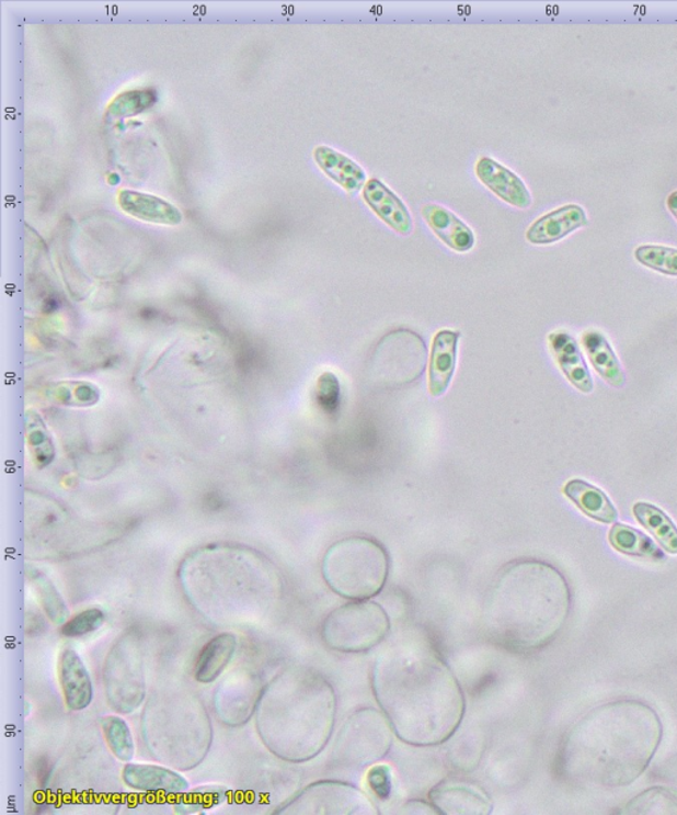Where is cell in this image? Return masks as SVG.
Listing matches in <instances>:
<instances>
[{"instance_id":"cell-1","label":"cell","mask_w":677,"mask_h":815,"mask_svg":"<svg viewBox=\"0 0 677 815\" xmlns=\"http://www.w3.org/2000/svg\"><path fill=\"white\" fill-rule=\"evenodd\" d=\"M370 677L376 702L401 742L437 747L461 727L462 687L424 634L405 633L389 643Z\"/></svg>"},{"instance_id":"cell-2","label":"cell","mask_w":677,"mask_h":815,"mask_svg":"<svg viewBox=\"0 0 677 815\" xmlns=\"http://www.w3.org/2000/svg\"><path fill=\"white\" fill-rule=\"evenodd\" d=\"M659 715L639 700L596 706L567 731L559 770L572 784L619 789L634 784L659 749Z\"/></svg>"},{"instance_id":"cell-3","label":"cell","mask_w":677,"mask_h":815,"mask_svg":"<svg viewBox=\"0 0 677 815\" xmlns=\"http://www.w3.org/2000/svg\"><path fill=\"white\" fill-rule=\"evenodd\" d=\"M570 584L553 565L527 558L497 573L484 597L482 626L495 645L524 654L544 648L570 621Z\"/></svg>"},{"instance_id":"cell-4","label":"cell","mask_w":677,"mask_h":815,"mask_svg":"<svg viewBox=\"0 0 677 815\" xmlns=\"http://www.w3.org/2000/svg\"><path fill=\"white\" fill-rule=\"evenodd\" d=\"M337 699L323 675L308 667L279 673L262 693L259 731L279 759L305 762L315 759L334 731Z\"/></svg>"},{"instance_id":"cell-5","label":"cell","mask_w":677,"mask_h":815,"mask_svg":"<svg viewBox=\"0 0 677 815\" xmlns=\"http://www.w3.org/2000/svg\"><path fill=\"white\" fill-rule=\"evenodd\" d=\"M389 554L378 540L351 536L325 552L322 575L335 595L351 601L379 596L388 581Z\"/></svg>"},{"instance_id":"cell-6","label":"cell","mask_w":677,"mask_h":815,"mask_svg":"<svg viewBox=\"0 0 677 815\" xmlns=\"http://www.w3.org/2000/svg\"><path fill=\"white\" fill-rule=\"evenodd\" d=\"M394 735L385 712L357 710L338 731L330 763L335 769L344 770L372 767L391 752Z\"/></svg>"},{"instance_id":"cell-7","label":"cell","mask_w":677,"mask_h":815,"mask_svg":"<svg viewBox=\"0 0 677 815\" xmlns=\"http://www.w3.org/2000/svg\"><path fill=\"white\" fill-rule=\"evenodd\" d=\"M391 632L387 611L374 601L342 604L325 618L322 636L328 646L343 654H363L379 646Z\"/></svg>"},{"instance_id":"cell-8","label":"cell","mask_w":677,"mask_h":815,"mask_svg":"<svg viewBox=\"0 0 677 815\" xmlns=\"http://www.w3.org/2000/svg\"><path fill=\"white\" fill-rule=\"evenodd\" d=\"M278 814L297 815H379V808L366 793L343 781H318L303 789L278 808Z\"/></svg>"},{"instance_id":"cell-9","label":"cell","mask_w":677,"mask_h":815,"mask_svg":"<svg viewBox=\"0 0 677 815\" xmlns=\"http://www.w3.org/2000/svg\"><path fill=\"white\" fill-rule=\"evenodd\" d=\"M105 687L108 703L118 712H133L144 702L146 686L142 657L131 636L126 635L108 654Z\"/></svg>"},{"instance_id":"cell-10","label":"cell","mask_w":677,"mask_h":815,"mask_svg":"<svg viewBox=\"0 0 677 815\" xmlns=\"http://www.w3.org/2000/svg\"><path fill=\"white\" fill-rule=\"evenodd\" d=\"M429 800L439 814L489 815L493 813V801L482 786L468 780L449 777L434 786Z\"/></svg>"},{"instance_id":"cell-11","label":"cell","mask_w":677,"mask_h":815,"mask_svg":"<svg viewBox=\"0 0 677 815\" xmlns=\"http://www.w3.org/2000/svg\"><path fill=\"white\" fill-rule=\"evenodd\" d=\"M478 180L493 191L501 200L517 208L532 205V195L519 176L490 157H482L477 162Z\"/></svg>"},{"instance_id":"cell-12","label":"cell","mask_w":677,"mask_h":815,"mask_svg":"<svg viewBox=\"0 0 677 815\" xmlns=\"http://www.w3.org/2000/svg\"><path fill=\"white\" fill-rule=\"evenodd\" d=\"M586 225L585 210L578 205H566L533 222L526 238L532 245H551Z\"/></svg>"},{"instance_id":"cell-13","label":"cell","mask_w":677,"mask_h":815,"mask_svg":"<svg viewBox=\"0 0 677 815\" xmlns=\"http://www.w3.org/2000/svg\"><path fill=\"white\" fill-rule=\"evenodd\" d=\"M549 348L555 362L567 381L581 393L590 394L594 382L576 339L565 330H558L548 337Z\"/></svg>"},{"instance_id":"cell-14","label":"cell","mask_w":677,"mask_h":815,"mask_svg":"<svg viewBox=\"0 0 677 815\" xmlns=\"http://www.w3.org/2000/svg\"><path fill=\"white\" fill-rule=\"evenodd\" d=\"M363 199L379 218L401 235L413 230V219L408 207L391 189L376 180L367 181L363 189Z\"/></svg>"},{"instance_id":"cell-15","label":"cell","mask_w":677,"mask_h":815,"mask_svg":"<svg viewBox=\"0 0 677 815\" xmlns=\"http://www.w3.org/2000/svg\"><path fill=\"white\" fill-rule=\"evenodd\" d=\"M59 678L64 699L70 710H85L92 703V679L74 649H64L60 655Z\"/></svg>"},{"instance_id":"cell-16","label":"cell","mask_w":677,"mask_h":815,"mask_svg":"<svg viewBox=\"0 0 677 815\" xmlns=\"http://www.w3.org/2000/svg\"><path fill=\"white\" fill-rule=\"evenodd\" d=\"M459 339L461 333L447 329L434 336L429 364V392L434 398L443 397L451 384Z\"/></svg>"},{"instance_id":"cell-17","label":"cell","mask_w":677,"mask_h":815,"mask_svg":"<svg viewBox=\"0 0 677 815\" xmlns=\"http://www.w3.org/2000/svg\"><path fill=\"white\" fill-rule=\"evenodd\" d=\"M123 777L127 786L142 792L179 794L190 788L187 780L174 770L146 763H129Z\"/></svg>"},{"instance_id":"cell-18","label":"cell","mask_w":677,"mask_h":815,"mask_svg":"<svg viewBox=\"0 0 677 815\" xmlns=\"http://www.w3.org/2000/svg\"><path fill=\"white\" fill-rule=\"evenodd\" d=\"M423 215L432 231L451 250L469 252L474 248V231L450 210L438 205H426L423 208Z\"/></svg>"},{"instance_id":"cell-19","label":"cell","mask_w":677,"mask_h":815,"mask_svg":"<svg viewBox=\"0 0 677 815\" xmlns=\"http://www.w3.org/2000/svg\"><path fill=\"white\" fill-rule=\"evenodd\" d=\"M314 159L319 169L349 194L359 193L366 186V170L353 159L342 155L341 151L329 148V146H318L314 150Z\"/></svg>"},{"instance_id":"cell-20","label":"cell","mask_w":677,"mask_h":815,"mask_svg":"<svg viewBox=\"0 0 677 815\" xmlns=\"http://www.w3.org/2000/svg\"><path fill=\"white\" fill-rule=\"evenodd\" d=\"M562 491L587 518L603 524H615L618 520L617 508L609 496L593 484L574 479L567 482Z\"/></svg>"},{"instance_id":"cell-21","label":"cell","mask_w":677,"mask_h":815,"mask_svg":"<svg viewBox=\"0 0 677 815\" xmlns=\"http://www.w3.org/2000/svg\"><path fill=\"white\" fill-rule=\"evenodd\" d=\"M118 203L126 214L140 220L170 226L182 222V213L175 206L154 195L123 190L118 195Z\"/></svg>"},{"instance_id":"cell-22","label":"cell","mask_w":677,"mask_h":815,"mask_svg":"<svg viewBox=\"0 0 677 815\" xmlns=\"http://www.w3.org/2000/svg\"><path fill=\"white\" fill-rule=\"evenodd\" d=\"M583 346L590 364L600 377L612 387H623L626 374L608 339L598 330H589L583 337Z\"/></svg>"},{"instance_id":"cell-23","label":"cell","mask_w":677,"mask_h":815,"mask_svg":"<svg viewBox=\"0 0 677 815\" xmlns=\"http://www.w3.org/2000/svg\"><path fill=\"white\" fill-rule=\"evenodd\" d=\"M238 639L231 633H223L210 639L202 649L196 661L195 678L199 683H213L232 660Z\"/></svg>"},{"instance_id":"cell-24","label":"cell","mask_w":677,"mask_h":815,"mask_svg":"<svg viewBox=\"0 0 677 815\" xmlns=\"http://www.w3.org/2000/svg\"><path fill=\"white\" fill-rule=\"evenodd\" d=\"M609 543L624 556L650 559L654 563L666 559V556L653 540L630 525H612L609 532Z\"/></svg>"},{"instance_id":"cell-25","label":"cell","mask_w":677,"mask_h":815,"mask_svg":"<svg viewBox=\"0 0 677 815\" xmlns=\"http://www.w3.org/2000/svg\"><path fill=\"white\" fill-rule=\"evenodd\" d=\"M632 512L639 523L653 534L664 551L677 554V527L666 512L646 501L636 502Z\"/></svg>"},{"instance_id":"cell-26","label":"cell","mask_w":677,"mask_h":815,"mask_svg":"<svg viewBox=\"0 0 677 815\" xmlns=\"http://www.w3.org/2000/svg\"><path fill=\"white\" fill-rule=\"evenodd\" d=\"M485 749L484 737L475 732H469L455 742L447 749V760L450 766L461 772H472L482 760Z\"/></svg>"},{"instance_id":"cell-27","label":"cell","mask_w":677,"mask_h":815,"mask_svg":"<svg viewBox=\"0 0 677 815\" xmlns=\"http://www.w3.org/2000/svg\"><path fill=\"white\" fill-rule=\"evenodd\" d=\"M624 814H677V792L653 788L632 799L623 807Z\"/></svg>"},{"instance_id":"cell-28","label":"cell","mask_w":677,"mask_h":815,"mask_svg":"<svg viewBox=\"0 0 677 815\" xmlns=\"http://www.w3.org/2000/svg\"><path fill=\"white\" fill-rule=\"evenodd\" d=\"M102 729H104L106 743L113 755L121 761L133 760L136 747H134L129 724L118 716H108L102 722Z\"/></svg>"},{"instance_id":"cell-29","label":"cell","mask_w":677,"mask_h":815,"mask_svg":"<svg viewBox=\"0 0 677 815\" xmlns=\"http://www.w3.org/2000/svg\"><path fill=\"white\" fill-rule=\"evenodd\" d=\"M635 258L639 263L647 269L663 273V275L677 276V248L646 245L638 247Z\"/></svg>"},{"instance_id":"cell-30","label":"cell","mask_w":677,"mask_h":815,"mask_svg":"<svg viewBox=\"0 0 677 815\" xmlns=\"http://www.w3.org/2000/svg\"><path fill=\"white\" fill-rule=\"evenodd\" d=\"M32 582H34L39 595L42 607L46 610L47 615L56 623H62L67 620L68 611L66 603H64L59 591L56 590L55 585L50 582V579L36 573L32 576Z\"/></svg>"},{"instance_id":"cell-31","label":"cell","mask_w":677,"mask_h":815,"mask_svg":"<svg viewBox=\"0 0 677 815\" xmlns=\"http://www.w3.org/2000/svg\"><path fill=\"white\" fill-rule=\"evenodd\" d=\"M105 614L100 609H89L69 620L62 626L61 633L67 638H80L88 634L97 632L104 625Z\"/></svg>"},{"instance_id":"cell-32","label":"cell","mask_w":677,"mask_h":815,"mask_svg":"<svg viewBox=\"0 0 677 815\" xmlns=\"http://www.w3.org/2000/svg\"><path fill=\"white\" fill-rule=\"evenodd\" d=\"M154 94L151 92H127L113 101V104L108 106V112L114 116H133V114L145 111L147 106L154 103Z\"/></svg>"},{"instance_id":"cell-33","label":"cell","mask_w":677,"mask_h":815,"mask_svg":"<svg viewBox=\"0 0 677 815\" xmlns=\"http://www.w3.org/2000/svg\"><path fill=\"white\" fill-rule=\"evenodd\" d=\"M367 785L376 799L387 801L393 791L391 768L387 766L370 768L367 773Z\"/></svg>"},{"instance_id":"cell-34","label":"cell","mask_w":677,"mask_h":815,"mask_svg":"<svg viewBox=\"0 0 677 815\" xmlns=\"http://www.w3.org/2000/svg\"><path fill=\"white\" fill-rule=\"evenodd\" d=\"M338 382L334 374L325 373L319 378L317 398L324 410L334 411L338 404Z\"/></svg>"},{"instance_id":"cell-35","label":"cell","mask_w":677,"mask_h":815,"mask_svg":"<svg viewBox=\"0 0 677 815\" xmlns=\"http://www.w3.org/2000/svg\"><path fill=\"white\" fill-rule=\"evenodd\" d=\"M395 814H439L436 806H434L431 802H424V801H408L405 804H402L400 807L395 808Z\"/></svg>"},{"instance_id":"cell-36","label":"cell","mask_w":677,"mask_h":815,"mask_svg":"<svg viewBox=\"0 0 677 815\" xmlns=\"http://www.w3.org/2000/svg\"><path fill=\"white\" fill-rule=\"evenodd\" d=\"M667 207L677 219V191H674V193L668 196Z\"/></svg>"}]
</instances>
